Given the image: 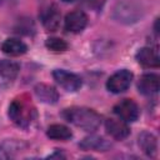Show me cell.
Instances as JSON below:
<instances>
[{"label": "cell", "mask_w": 160, "mask_h": 160, "mask_svg": "<svg viewBox=\"0 0 160 160\" xmlns=\"http://www.w3.org/2000/svg\"><path fill=\"white\" fill-rule=\"evenodd\" d=\"M132 72L126 70V69H121L118 70L116 72H114L106 81V89L112 92V94H120L124 92L125 90H128V88L130 86L131 81H132Z\"/></svg>", "instance_id": "obj_3"}, {"label": "cell", "mask_w": 160, "mask_h": 160, "mask_svg": "<svg viewBox=\"0 0 160 160\" xmlns=\"http://www.w3.org/2000/svg\"><path fill=\"white\" fill-rule=\"evenodd\" d=\"M114 114L125 122H134L140 115L138 104L131 99H122L114 106Z\"/></svg>", "instance_id": "obj_4"}, {"label": "cell", "mask_w": 160, "mask_h": 160, "mask_svg": "<svg viewBox=\"0 0 160 160\" xmlns=\"http://www.w3.org/2000/svg\"><path fill=\"white\" fill-rule=\"evenodd\" d=\"M64 2H74V1H76V0H62Z\"/></svg>", "instance_id": "obj_20"}, {"label": "cell", "mask_w": 160, "mask_h": 160, "mask_svg": "<svg viewBox=\"0 0 160 160\" xmlns=\"http://www.w3.org/2000/svg\"><path fill=\"white\" fill-rule=\"evenodd\" d=\"M22 146H24V144L21 141L6 140L0 145V158H12L14 154L16 151L21 150Z\"/></svg>", "instance_id": "obj_18"}, {"label": "cell", "mask_w": 160, "mask_h": 160, "mask_svg": "<svg viewBox=\"0 0 160 160\" xmlns=\"http://www.w3.org/2000/svg\"><path fill=\"white\" fill-rule=\"evenodd\" d=\"M88 24V16L84 11L80 10H75L69 12L65 16V29L70 32H80L85 29Z\"/></svg>", "instance_id": "obj_7"}, {"label": "cell", "mask_w": 160, "mask_h": 160, "mask_svg": "<svg viewBox=\"0 0 160 160\" xmlns=\"http://www.w3.org/2000/svg\"><path fill=\"white\" fill-rule=\"evenodd\" d=\"M1 50L10 56H20L28 51V46L19 39H6L1 45Z\"/></svg>", "instance_id": "obj_16"}, {"label": "cell", "mask_w": 160, "mask_h": 160, "mask_svg": "<svg viewBox=\"0 0 160 160\" xmlns=\"http://www.w3.org/2000/svg\"><path fill=\"white\" fill-rule=\"evenodd\" d=\"M20 66L12 60H0V88L10 85L18 76Z\"/></svg>", "instance_id": "obj_6"}, {"label": "cell", "mask_w": 160, "mask_h": 160, "mask_svg": "<svg viewBox=\"0 0 160 160\" xmlns=\"http://www.w3.org/2000/svg\"><path fill=\"white\" fill-rule=\"evenodd\" d=\"M139 146L142 150V152L150 158L155 156L158 152V140L154 134L149 131H142L139 135Z\"/></svg>", "instance_id": "obj_12"}, {"label": "cell", "mask_w": 160, "mask_h": 160, "mask_svg": "<svg viewBox=\"0 0 160 160\" xmlns=\"http://www.w3.org/2000/svg\"><path fill=\"white\" fill-rule=\"evenodd\" d=\"M105 129H106V132L116 140H124L130 134V129H129L128 124L119 118L118 119H108L105 121Z\"/></svg>", "instance_id": "obj_8"}, {"label": "cell", "mask_w": 160, "mask_h": 160, "mask_svg": "<svg viewBox=\"0 0 160 160\" xmlns=\"http://www.w3.org/2000/svg\"><path fill=\"white\" fill-rule=\"evenodd\" d=\"M114 16L115 19H118V21L121 22H134L138 21L139 19V12L138 9H135L132 5L129 4H119L115 10H114Z\"/></svg>", "instance_id": "obj_11"}, {"label": "cell", "mask_w": 160, "mask_h": 160, "mask_svg": "<svg viewBox=\"0 0 160 160\" xmlns=\"http://www.w3.org/2000/svg\"><path fill=\"white\" fill-rule=\"evenodd\" d=\"M61 116L76 128H80L81 130L90 132L95 131L101 124V118L95 110L82 106L68 108L62 111Z\"/></svg>", "instance_id": "obj_1"}, {"label": "cell", "mask_w": 160, "mask_h": 160, "mask_svg": "<svg viewBox=\"0 0 160 160\" xmlns=\"http://www.w3.org/2000/svg\"><path fill=\"white\" fill-rule=\"evenodd\" d=\"M79 146L84 150H94V151H106L111 144L109 141H106L104 138L101 136H88L84 140H81L79 142Z\"/></svg>", "instance_id": "obj_15"}, {"label": "cell", "mask_w": 160, "mask_h": 160, "mask_svg": "<svg viewBox=\"0 0 160 160\" xmlns=\"http://www.w3.org/2000/svg\"><path fill=\"white\" fill-rule=\"evenodd\" d=\"M138 62L145 68H158L159 66V56L155 50L151 48H141L135 55Z\"/></svg>", "instance_id": "obj_14"}, {"label": "cell", "mask_w": 160, "mask_h": 160, "mask_svg": "<svg viewBox=\"0 0 160 160\" xmlns=\"http://www.w3.org/2000/svg\"><path fill=\"white\" fill-rule=\"evenodd\" d=\"M34 91L36 98L45 104H55L59 100V94L55 90V88L48 84H38L34 88Z\"/></svg>", "instance_id": "obj_13"}, {"label": "cell", "mask_w": 160, "mask_h": 160, "mask_svg": "<svg viewBox=\"0 0 160 160\" xmlns=\"http://www.w3.org/2000/svg\"><path fill=\"white\" fill-rule=\"evenodd\" d=\"M160 80L156 74H145L138 82V90L142 95H154L159 91Z\"/></svg>", "instance_id": "obj_10"}, {"label": "cell", "mask_w": 160, "mask_h": 160, "mask_svg": "<svg viewBox=\"0 0 160 160\" xmlns=\"http://www.w3.org/2000/svg\"><path fill=\"white\" fill-rule=\"evenodd\" d=\"M8 114L10 120L20 128H28L36 115L35 108L25 96H19L14 99L9 105Z\"/></svg>", "instance_id": "obj_2"}, {"label": "cell", "mask_w": 160, "mask_h": 160, "mask_svg": "<svg viewBox=\"0 0 160 160\" xmlns=\"http://www.w3.org/2000/svg\"><path fill=\"white\" fill-rule=\"evenodd\" d=\"M46 135H48V138H50L52 140L65 141V140H69L72 136V132L68 126H65L62 124H52L48 128Z\"/></svg>", "instance_id": "obj_17"}, {"label": "cell", "mask_w": 160, "mask_h": 160, "mask_svg": "<svg viewBox=\"0 0 160 160\" xmlns=\"http://www.w3.org/2000/svg\"><path fill=\"white\" fill-rule=\"evenodd\" d=\"M45 46L49 50L54 51V52H62V51L68 50V48H69L68 42L62 39H60V38H49V39H46Z\"/></svg>", "instance_id": "obj_19"}, {"label": "cell", "mask_w": 160, "mask_h": 160, "mask_svg": "<svg viewBox=\"0 0 160 160\" xmlns=\"http://www.w3.org/2000/svg\"><path fill=\"white\" fill-rule=\"evenodd\" d=\"M52 78L54 80L66 91H76L81 88V79L74 74V72H69L64 69H56L52 71Z\"/></svg>", "instance_id": "obj_5"}, {"label": "cell", "mask_w": 160, "mask_h": 160, "mask_svg": "<svg viewBox=\"0 0 160 160\" xmlns=\"http://www.w3.org/2000/svg\"><path fill=\"white\" fill-rule=\"evenodd\" d=\"M41 22L44 28L48 31H56L60 26V20H61V14L56 5H50L48 6L42 12H41Z\"/></svg>", "instance_id": "obj_9"}]
</instances>
